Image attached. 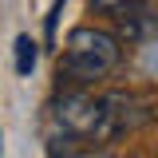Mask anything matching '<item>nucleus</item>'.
<instances>
[{
    "instance_id": "nucleus-6",
    "label": "nucleus",
    "mask_w": 158,
    "mask_h": 158,
    "mask_svg": "<svg viewBox=\"0 0 158 158\" xmlns=\"http://www.w3.org/2000/svg\"><path fill=\"white\" fill-rule=\"evenodd\" d=\"M138 4H146V0H91V12L118 20L123 12H131V8H138Z\"/></svg>"
},
{
    "instance_id": "nucleus-4",
    "label": "nucleus",
    "mask_w": 158,
    "mask_h": 158,
    "mask_svg": "<svg viewBox=\"0 0 158 158\" xmlns=\"http://www.w3.org/2000/svg\"><path fill=\"white\" fill-rule=\"evenodd\" d=\"M115 40L118 44H154L158 40V8L138 4L115 20Z\"/></svg>"
},
{
    "instance_id": "nucleus-2",
    "label": "nucleus",
    "mask_w": 158,
    "mask_h": 158,
    "mask_svg": "<svg viewBox=\"0 0 158 158\" xmlns=\"http://www.w3.org/2000/svg\"><path fill=\"white\" fill-rule=\"evenodd\" d=\"M95 103H99V123H95L91 142H111V138L131 135V131L158 118V99L146 91H131V87L103 91V95H95Z\"/></svg>"
},
{
    "instance_id": "nucleus-3",
    "label": "nucleus",
    "mask_w": 158,
    "mask_h": 158,
    "mask_svg": "<svg viewBox=\"0 0 158 158\" xmlns=\"http://www.w3.org/2000/svg\"><path fill=\"white\" fill-rule=\"evenodd\" d=\"M56 123L63 127V135H79V138L91 142L95 123H99V103H95V95H83V91L63 95L59 107H56Z\"/></svg>"
},
{
    "instance_id": "nucleus-8",
    "label": "nucleus",
    "mask_w": 158,
    "mask_h": 158,
    "mask_svg": "<svg viewBox=\"0 0 158 158\" xmlns=\"http://www.w3.org/2000/svg\"><path fill=\"white\" fill-rule=\"evenodd\" d=\"M79 158H115V154H107V150H95V146H87Z\"/></svg>"
},
{
    "instance_id": "nucleus-7",
    "label": "nucleus",
    "mask_w": 158,
    "mask_h": 158,
    "mask_svg": "<svg viewBox=\"0 0 158 158\" xmlns=\"http://www.w3.org/2000/svg\"><path fill=\"white\" fill-rule=\"evenodd\" d=\"M63 4H67V0H52V12H48V20H44V32H48V40H56L59 16H63Z\"/></svg>"
},
{
    "instance_id": "nucleus-5",
    "label": "nucleus",
    "mask_w": 158,
    "mask_h": 158,
    "mask_svg": "<svg viewBox=\"0 0 158 158\" xmlns=\"http://www.w3.org/2000/svg\"><path fill=\"white\" fill-rule=\"evenodd\" d=\"M36 59H40V52H36V40L32 36H16V75H32L36 71Z\"/></svg>"
},
{
    "instance_id": "nucleus-1",
    "label": "nucleus",
    "mask_w": 158,
    "mask_h": 158,
    "mask_svg": "<svg viewBox=\"0 0 158 158\" xmlns=\"http://www.w3.org/2000/svg\"><path fill=\"white\" fill-rule=\"evenodd\" d=\"M123 59V44L115 40V32H103V28H71V36L63 44V59H59V71L71 75L75 83H95L107 79Z\"/></svg>"
}]
</instances>
